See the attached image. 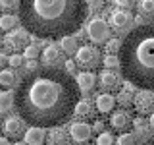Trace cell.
<instances>
[{"instance_id":"cell-1","label":"cell","mask_w":154,"mask_h":145,"mask_svg":"<svg viewBox=\"0 0 154 145\" xmlns=\"http://www.w3.org/2000/svg\"><path fill=\"white\" fill-rule=\"evenodd\" d=\"M79 85L62 68H38L19 81L16 108L29 128H56L75 114Z\"/></svg>"},{"instance_id":"cell-2","label":"cell","mask_w":154,"mask_h":145,"mask_svg":"<svg viewBox=\"0 0 154 145\" xmlns=\"http://www.w3.org/2000/svg\"><path fill=\"white\" fill-rule=\"evenodd\" d=\"M81 0H23L19 19L31 35L41 39H64L79 33L89 12Z\"/></svg>"},{"instance_id":"cell-3","label":"cell","mask_w":154,"mask_h":145,"mask_svg":"<svg viewBox=\"0 0 154 145\" xmlns=\"http://www.w3.org/2000/svg\"><path fill=\"white\" fill-rule=\"evenodd\" d=\"M119 60L125 81L154 91V25L131 29L123 39Z\"/></svg>"},{"instance_id":"cell-4","label":"cell","mask_w":154,"mask_h":145,"mask_svg":"<svg viewBox=\"0 0 154 145\" xmlns=\"http://www.w3.org/2000/svg\"><path fill=\"white\" fill-rule=\"evenodd\" d=\"M87 35H89V39L94 45H104V43H108L112 39L110 37V27L102 18L91 19L89 25H87Z\"/></svg>"},{"instance_id":"cell-5","label":"cell","mask_w":154,"mask_h":145,"mask_svg":"<svg viewBox=\"0 0 154 145\" xmlns=\"http://www.w3.org/2000/svg\"><path fill=\"white\" fill-rule=\"evenodd\" d=\"M75 62H77V66L83 68L85 72L94 70V68L100 64V52L96 50L94 47L83 45V47H79V50H77V54H75Z\"/></svg>"},{"instance_id":"cell-6","label":"cell","mask_w":154,"mask_h":145,"mask_svg":"<svg viewBox=\"0 0 154 145\" xmlns=\"http://www.w3.org/2000/svg\"><path fill=\"white\" fill-rule=\"evenodd\" d=\"M133 106L139 114H154V91L148 89H139L135 93Z\"/></svg>"},{"instance_id":"cell-7","label":"cell","mask_w":154,"mask_h":145,"mask_svg":"<svg viewBox=\"0 0 154 145\" xmlns=\"http://www.w3.org/2000/svg\"><path fill=\"white\" fill-rule=\"evenodd\" d=\"M91 126L89 124H85V122H73L69 126V137L73 139L75 143H85L91 139Z\"/></svg>"},{"instance_id":"cell-8","label":"cell","mask_w":154,"mask_h":145,"mask_svg":"<svg viewBox=\"0 0 154 145\" xmlns=\"http://www.w3.org/2000/svg\"><path fill=\"white\" fill-rule=\"evenodd\" d=\"M27 130L23 128V120L16 118V116H12V118H6L4 120V137H21V135H25Z\"/></svg>"},{"instance_id":"cell-9","label":"cell","mask_w":154,"mask_h":145,"mask_svg":"<svg viewBox=\"0 0 154 145\" xmlns=\"http://www.w3.org/2000/svg\"><path fill=\"white\" fill-rule=\"evenodd\" d=\"M131 21H133V16L127 12V10H116V12H112V16H110V23H112V27L116 31L125 29Z\"/></svg>"},{"instance_id":"cell-10","label":"cell","mask_w":154,"mask_h":145,"mask_svg":"<svg viewBox=\"0 0 154 145\" xmlns=\"http://www.w3.org/2000/svg\"><path fill=\"white\" fill-rule=\"evenodd\" d=\"M6 47L14 48V50H17V48H21V47H27L25 31H10L6 35Z\"/></svg>"},{"instance_id":"cell-11","label":"cell","mask_w":154,"mask_h":145,"mask_svg":"<svg viewBox=\"0 0 154 145\" xmlns=\"http://www.w3.org/2000/svg\"><path fill=\"white\" fill-rule=\"evenodd\" d=\"M116 103H118V101H116L110 93H100V95H96V108H98V112H102V114L112 112Z\"/></svg>"},{"instance_id":"cell-12","label":"cell","mask_w":154,"mask_h":145,"mask_svg":"<svg viewBox=\"0 0 154 145\" xmlns=\"http://www.w3.org/2000/svg\"><path fill=\"white\" fill-rule=\"evenodd\" d=\"M58 58H60V50H58V47L54 45H46L45 50H42L41 54V60L42 64H45V68H52V64H56Z\"/></svg>"},{"instance_id":"cell-13","label":"cell","mask_w":154,"mask_h":145,"mask_svg":"<svg viewBox=\"0 0 154 145\" xmlns=\"http://www.w3.org/2000/svg\"><path fill=\"white\" fill-rule=\"evenodd\" d=\"M46 139V132L42 128H29L25 132V143L27 145H42Z\"/></svg>"},{"instance_id":"cell-14","label":"cell","mask_w":154,"mask_h":145,"mask_svg":"<svg viewBox=\"0 0 154 145\" xmlns=\"http://www.w3.org/2000/svg\"><path fill=\"white\" fill-rule=\"evenodd\" d=\"M94 81H96L94 72H81L77 76V85H79L81 91H91L94 87Z\"/></svg>"},{"instance_id":"cell-15","label":"cell","mask_w":154,"mask_h":145,"mask_svg":"<svg viewBox=\"0 0 154 145\" xmlns=\"http://www.w3.org/2000/svg\"><path fill=\"white\" fill-rule=\"evenodd\" d=\"M100 85H102L104 89H108V91L116 89V87L119 85L118 74H114V72H110V70H104L102 74H100Z\"/></svg>"},{"instance_id":"cell-16","label":"cell","mask_w":154,"mask_h":145,"mask_svg":"<svg viewBox=\"0 0 154 145\" xmlns=\"http://www.w3.org/2000/svg\"><path fill=\"white\" fill-rule=\"evenodd\" d=\"M110 126L116 130H125L129 126V114L125 112V110H118V112H114L110 116Z\"/></svg>"},{"instance_id":"cell-17","label":"cell","mask_w":154,"mask_h":145,"mask_svg":"<svg viewBox=\"0 0 154 145\" xmlns=\"http://www.w3.org/2000/svg\"><path fill=\"white\" fill-rule=\"evenodd\" d=\"M48 145H69V137L64 130H52L48 134Z\"/></svg>"},{"instance_id":"cell-18","label":"cell","mask_w":154,"mask_h":145,"mask_svg":"<svg viewBox=\"0 0 154 145\" xmlns=\"http://www.w3.org/2000/svg\"><path fill=\"white\" fill-rule=\"evenodd\" d=\"M0 85L6 87V91H10V87L16 85V74L12 70H2L0 72Z\"/></svg>"},{"instance_id":"cell-19","label":"cell","mask_w":154,"mask_h":145,"mask_svg":"<svg viewBox=\"0 0 154 145\" xmlns=\"http://www.w3.org/2000/svg\"><path fill=\"white\" fill-rule=\"evenodd\" d=\"M60 47H62V50H66L67 54H77V39H73V37H64V39H60Z\"/></svg>"},{"instance_id":"cell-20","label":"cell","mask_w":154,"mask_h":145,"mask_svg":"<svg viewBox=\"0 0 154 145\" xmlns=\"http://www.w3.org/2000/svg\"><path fill=\"white\" fill-rule=\"evenodd\" d=\"M14 99H16V97H14L12 91H2V95H0V110H2V112L10 110V106L16 103Z\"/></svg>"},{"instance_id":"cell-21","label":"cell","mask_w":154,"mask_h":145,"mask_svg":"<svg viewBox=\"0 0 154 145\" xmlns=\"http://www.w3.org/2000/svg\"><path fill=\"white\" fill-rule=\"evenodd\" d=\"M104 68L106 70H122V60H119V56L116 54H106L104 58Z\"/></svg>"},{"instance_id":"cell-22","label":"cell","mask_w":154,"mask_h":145,"mask_svg":"<svg viewBox=\"0 0 154 145\" xmlns=\"http://www.w3.org/2000/svg\"><path fill=\"white\" fill-rule=\"evenodd\" d=\"M17 23V19L14 16H8V14H4L2 18H0V29H4V31H10V29H14V25Z\"/></svg>"},{"instance_id":"cell-23","label":"cell","mask_w":154,"mask_h":145,"mask_svg":"<svg viewBox=\"0 0 154 145\" xmlns=\"http://www.w3.org/2000/svg\"><path fill=\"white\" fill-rule=\"evenodd\" d=\"M122 45H123L122 39H110V41L106 43V50H108V54H116V52H122Z\"/></svg>"},{"instance_id":"cell-24","label":"cell","mask_w":154,"mask_h":145,"mask_svg":"<svg viewBox=\"0 0 154 145\" xmlns=\"http://www.w3.org/2000/svg\"><path fill=\"white\" fill-rule=\"evenodd\" d=\"M91 112H93V106H91L89 101H79V105L75 108V114L77 116H91Z\"/></svg>"},{"instance_id":"cell-25","label":"cell","mask_w":154,"mask_h":145,"mask_svg":"<svg viewBox=\"0 0 154 145\" xmlns=\"http://www.w3.org/2000/svg\"><path fill=\"white\" fill-rule=\"evenodd\" d=\"M137 6L146 16H152L154 14V0H141V2H137Z\"/></svg>"},{"instance_id":"cell-26","label":"cell","mask_w":154,"mask_h":145,"mask_svg":"<svg viewBox=\"0 0 154 145\" xmlns=\"http://www.w3.org/2000/svg\"><path fill=\"white\" fill-rule=\"evenodd\" d=\"M23 56H25L27 60H37V56H38V47L35 45V43L27 45L25 50H23Z\"/></svg>"},{"instance_id":"cell-27","label":"cell","mask_w":154,"mask_h":145,"mask_svg":"<svg viewBox=\"0 0 154 145\" xmlns=\"http://www.w3.org/2000/svg\"><path fill=\"white\" fill-rule=\"evenodd\" d=\"M118 145H137V135L135 134H122L118 137Z\"/></svg>"},{"instance_id":"cell-28","label":"cell","mask_w":154,"mask_h":145,"mask_svg":"<svg viewBox=\"0 0 154 145\" xmlns=\"http://www.w3.org/2000/svg\"><path fill=\"white\" fill-rule=\"evenodd\" d=\"M96 145H114V135L110 132L98 134V137H96Z\"/></svg>"},{"instance_id":"cell-29","label":"cell","mask_w":154,"mask_h":145,"mask_svg":"<svg viewBox=\"0 0 154 145\" xmlns=\"http://www.w3.org/2000/svg\"><path fill=\"white\" fill-rule=\"evenodd\" d=\"M133 99H135V97H131V93H127V91H122V93L118 95V99H116V101H118L122 106H129V105L133 103Z\"/></svg>"},{"instance_id":"cell-30","label":"cell","mask_w":154,"mask_h":145,"mask_svg":"<svg viewBox=\"0 0 154 145\" xmlns=\"http://www.w3.org/2000/svg\"><path fill=\"white\" fill-rule=\"evenodd\" d=\"M133 126H135V130H137L139 134H143L144 130H146V126H150V124H148L146 120L143 118V116H137V118L133 120Z\"/></svg>"},{"instance_id":"cell-31","label":"cell","mask_w":154,"mask_h":145,"mask_svg":"<svg viewBox=\"0 0 154 145\" xmlns=\"http://www.w3.org/2000/svg\"><path fill=\"white\" fill-rule=\"evenodd\" d=\"M8 62H10V66H12V68H17V66H21L23 58H21V54H12V56L8 58Z\"/></svg>"},{"instance_id":"cell-32","label":"cell","mask_w":154,"mask_h":145,"mask_svg":"<svg viewBox=\"0 0 154 145\" xmlns=\"http://www.w3.org/2000/svg\"><path fill=\"white\" fill-rule=\"evenodd\" d=\"M0 6L4 10H10V8H19L21 2H10V0H0Z\"/></svg>"},{"instance_id":"cell-33","label":"cell","mask_w":154,"mask_h":145,"mask_svg":"<svg viewBox=\"0 0 154 145\" xmlns=\"http://www.w3.org/2000/svg\"><path fill=\"white\" fill-rule=\"evenodd\" d=\"M25 70H29V74H31V72H37L38 70V62L37 60H27L25 62Z\"/></svg>"},{"instance_id":"cell-34","label":"cell","mask_w":154,"mask_h":145,"mask_svg":"<svg viewBox=\"0 0 154 145\" xmlns=\"http://www.w3.org/2000/svg\"><path fill=\"white\" fill-rule=\"evenodd\" d=\"M64 68H66V72H67V74H71V72H75V68H77V62H75V60H67Z\"/></svg>"},{"instance_id":"cell-35","label":"cell","mask_w":154,"mask_h":145,"mask_svg":"<svg viewBox=\"0 0 154 145\" xmlns=\"http://www.w3.org/2000/svg\"><path fill=\"white\" fill-rule=\"evenodd\" d=\"M123 91H127V93H135V85L129 83V81H125V83H123Z\"/></svg>"},{"instance_id":"cell-36","label":"cell","mask_w":154,"mask_h":145,"mask_svg":"<svg viewBox=\"0 0 154 145\" xmlns=\"http://www.w3.org/2000/svg\"><path fill=\"white\" fill-rule=\"evenodd\" d=\"M102 130H104V122H100V120H98V122H94V132H100V134H104Z\"/></svg>"},{"instance_id":"cell-37","label":"cell","mask_w":154,"mask_h":145,"mask_svg":"<svg viewBox=\"0 0 154 145\" xmlns=\"http://www.w3.org/2000/svg\"><path fill=\"white\" fill-rule=\"evenodd\" d=\"M116 6H122V8H127V6H131V2L129 0H118V2H114Z\"/></svg>"},{"instance_id":"cell-38","label":"cell","mask_w":154,"mask_h":145,"mask_svg":"<svg viewBox=\"0 0 154 145\" xmlns=\"http://www.w3.org/2000/svg\"><path fill=\"white\" fill-rule=\"evenodd\" d=\"M135 23H137V27L146 25V23H144V18H143V16H135Z\"/></svg>"},{"instance_id":"cell-39","label":"cell","mask_w":154,"mask_h":145,"mask_svg":"<svg viewBox=\"0 0 154 145\" xmlns=\"http://www.w3.org/2000/svg\"><path fill=\"white\" fill-rule=\"evenodd\" d=\"M0 145H10V141H8V137H2V139H0Z\"/></svg>"},{"instance_id":"cell-40","label":"cell","mask_w":154,"mask_h":145,"mask_svg":"<svg viewBox=\"0 0 154 145\" xmlns=\"http://www.w3.org/2000/svg\"><path fill=\"white\" fill-rule=\"evenodd\" d=\"M143 145H154V137H150V139H146Z\"/></svg>"},{"instance_id":"cell-41","label":"cell","mask_w":154,"mask_h":145,"mask_svg":"<svg viewBox=\"0 0 154 145\" xmlns=\"http://www.w3.org/2000/svg\"><path fill=\"white\" fill-rule=\"evenodd\" d=\"M148 124H150V128H154V114L150 116V120H148Z\"/></svg>"},{"instance_id":"cell-42","label":"cell","mask_w":154,"mask_h":145,"mask_svg":"<svg viewBox=\"0 0 154 145\" xmlns=\"http://www.w3.org/2000/svg\"><path fill=\"white\" fill-rule=\"evenodd\" d=\"M14 145H27V143H21V141H16V143H14Z\"/></svg>"},{"instance_id":"cell-43","label":"cell","mask_w":154,"mask_h":145,"mask_svg":"<svg viewBox=\"0 0 154 145\" xmlns=\"http://www.w3.org/2000/svg\"><path fill=\"white\" fill-rule=\"evenodd\" d=\"M87 145H89V143H87Z\"/></svg>"}]
</instances>
